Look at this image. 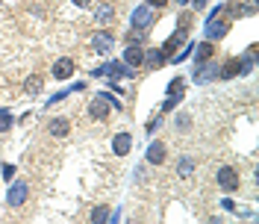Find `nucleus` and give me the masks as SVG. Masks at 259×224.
<instances>
[{
    "mask_svg": "<svg viewBox=\"0 0 259 224\" xmlns=\"http://www.w3.org/2000/svg\"><path fill=\"white\" fill-rule=\"evenodd\" d=\"M218 186L224 189V192H236L239 186H242V177H239V171L236 168H230V165H224V168H218Z\"/></svg>",
    "mask_w": 259,
    "mask_h": 224,
    "instance_id": "obj_1",
    "label": "nucleus"
},
{
    "mask_svg": "<svg viewBox=\"0 0 259 224\" xmlns=\"http://www.w3.org/2000/svg\"><path fill=\"white\" fill-rule=\"evenodd\" d=\"M47 130H50V136H68V130H71V121L68 118H53L50 124H47Z\"/></svg>",
    "mask_w": 259,
    "mask_h": 224,
    "instance_id": "obj_15",
    "label": "nucleus"
},
{
    "mask_svg": "<svg viewBox=\"0 0 259 224\" xmlns=\"http://www.w3.org/2000/svg\"><path fill=\"white\" fill-rule=\"evenodd\" d=\"M150 24H153V12L147 6H139L133 12V30H142V27H150Z\"/></svg>",
    "mask_w": 259,
    "mask_h": 224,
    "instance_id": "obj_8",
    "label": "nucleus"
},
{
    "mask_svg": "<svg viewBox=\"0 0 259 224\" xmlns=\"http://www.w3.org/2000/svg\"><path fill=\"white\" fill-rule=\"evenodd\" d=\"M74 74V59L71 56H62L53 62V80H68Z\"/></svg>",
    "mask_w": 259,
    "mask_h": 224,
    "instance_id": "obj_6",
    "label": "nucleus"
},
{
    "mask_svg": "<svg viewBox=\"0 0 259 224\" xmlns=\"http://www.w3.org/2000/svg\"><path fill=\"white\" fill-rule=\"evenodd\" d=\"M165 157H168V151H165L162 142H153V145L147 148V162H150V165H162Z\"/></svg>",
    "mask_w": 259,
    "mask_h": 224,
    "instance_id": "obj_13",
    "label": "nucleus"
},
{
    "mask_svg": "<svg viewBox=\"0 0 259 224\" xmlns=\"http://www.w3.org/2000/svg\"><path fill=\"white\" fill-rule=\"evenodd\" d=\"M142 62H144V50H142L139 44H130V47L124 50V65L136 68V65H142Z\"/></svg>",
    "mask_w": 259,
    "mask_h": 224,
    "instance_id": "obj_11",
    "label": "nucleus"
},
{
    "mask_svg": "<svg viewBox=\"0 0 259 224\" xmlns=\"http://www.w3.org/2000/svg\"><path fill=\"white\" fill-rule=\"evenodd\" d=\"M38 89H41V80H38V77H29V83H27V92H32V95H35Z\"/></svg>",
    "mask_w": 259,
    "mask_h": 224,
    "instance_id": "obj_20",
    "label": "nucleus"
},
{
    "mask_svg": "<svg viewBox=\"0 0 259 224\" xmlns=\"http://www.w3.org/2000/svg\"><path fill=\"white\" fill-rule=\"evenodd\" d=\"M97 18H100V21H112V9H109V6H100Z\"/></svg>",
    "mask_w": 259,
    "mask_h": 224,
    "instance_id": "obj_22",
    "label": "nucleus"
},
{
    "mask_svg": "<svg viewBox=\"0 0 259 224\" xmlns=\"http://www.w3.org/2000/svg\"><path fill=\"white\" fill-rule=\"evenodd\" d=\"M215 77H218V65H215L212 59L198 62V68H195V74H192L195 83H209V80H215Z\"/></svg>",
    "mask_w": 259,
    "mask_h": 224,
    "instance_id": "obj_4",
    "label": "nucleus"
},
{
    "mask_svg": "<svg viewBox=\"0 0 259 224\" xmlns=\"http://www.w3.org/2000/svg\"><path fill=\"white\" fill-rule=\"evenodd\" d=\"M180 44H186V30H183V27H180V30H177V32H174V35H171L165 44H162V53H168V56H171V53H174Z\"/></svg>",
    "mask_w": 259,
    "mask_h": 224,
    "instance_id": "obj_14",
    "label": "nucleus"
},
{
    "mask_svg": "<svg viewBox=\"0 0 259 224\" xmlns=\"http://www.w3.org/2000/svg\"><path fill=\"white\" fill-rule=\"evenodd\" d=\"M27 195H29V189H27V183H15L12 189H9V207H21L24 201H27Z\"/></svg>",
    "mask_w": 259,
    "mask_h": 224,
    "instance_id": "obj_9",
    "label": "nucleus"
},
{
    "mask_svg": "<svg viewBox=\"0 0 259 224\" xmlns=\"http://www.w3.org/2000/svg\"><path fill=\"white\" fill-rule=\"evenodd\" d=\"M218 15H221V6H218V9L209 15V21H206V38H209V41H212V38H221V35L227 32V21H221Z\"/></svg>",
    "mask_w": 259,
    "mask_h": 224,
    "instance_id": "obj_3",
    "label": "nucleus"
},
{
    "mask_svg": "<svg viewBox=\"0 0 259 224\" xmlns=\"http://www.w3.org/2000/svg\"><path fill=\"white\" fill-rule=\"evenodd\" d=\"M144 59H147V65H150V68H159V65L165 62V53H162V47H159V50H147V53H144Z\"/></svg>",
    "mask_w": 259,
    "mask_h": 224,
    "instance_id": "obj_17",
    "label": "nucleus"
},
{
    "mask_svg": "<svg viewBox=\"0 0 259 224\" xmlns=\"http://www.w3.org/2000/svg\"><path fill=\"white\" fill-rule=\"evenodd\" d=\"M236 74H248V68H245V59H239V56H233L224 68H218V77L221 80H233Z\"/></svg>",
    "mask_w": 259,
    "mask_h": 224,
    "instance_id": "obj_5",
    "label": "nucleus"
},
{
    "mask_svg": "<svg viewBox=\"0 0 259 224\" xmlns=\"http://www.w3.org/2000/svg\"><path fill=\"white\" fill-rule=\"evenodd\" d=\"M177 127H180V130H186V127H189V115H186V112H180V115H177Z\"/></svg>",
    "mask_w": 259,
    "mask_h": 224,
    "instance_id": "obj_23",
    "label": "nucleus"
},
{
    "mask_svg": "<svg viewBox=\"0 0 259 224\" xmlns=\"http://www.w3.org/2000/svg\"><path fill=\"white\" fill-rule=\"evenodd\" d=\"M88 115H91V118H97V121H103V118L109 115V100H106L103 95H97V97L88 103Z\"/></svg>",
    "mask_w": 259,
    "mask_h": 224,
    "instance_id": "obj_7",
    "label": "nucleus"
},
{
    "mask_svg": "<svg viewBox=\"0 0 259 224\" xmlns=\"http://www.w3.org/2000/svg\"><path fill=\"white\" fill-rule=\"evenodd\" d=\"M195 62H206V59H212V44L209 41H203V44H195Z\"/></svg>",
    "mask_w": 259,
    "mask_h": 224,
    "instance_id": "obj_16",
    "label": "nucleus"
},
{
    "mask_svg": "<svg viewBox=\"0 0 259 224\" xmlns=\"http://www.w3.org/2000/svg\"><path fill=\"white\" fill-rule=\"evenodd\" d=\"M88 3H91V0H74V6H80V9H83V6H88Z\"/></svg>",
    "mask_w": 259,
    "mask_h": 224,
    "instance_id": "obj_27",
    "label": "nucleus"
},
{
    "mask_svg": "<svg viewBox=\"0 0 259 224\" xmlns=\"http://www.w3.org/2000/svg\"><path fill=\"white\" fill-rule=\"evenodd\" d=\"M183 95H186V83H183V77H177V80H171V86H168V97H165V103H162V109L168 112V109H174L180 100H183Z\"/></svg>",
    "mask_w": 259,
    "mask_h": 224,
    "instance_id": "obj_2",
    "label": "nucleus"
},
{
    "mask_svg": "<svg viewBox=\"0 0 259 224\" xmlns=\"http://www.w3.org/2000/svg\"><path fill=\"white\" fill-rule=\"evenodd\" d=\"M203 3H206V0H192V6H195V9H201Z\"/></svg>",
    "mask_w": 259,
    "mask_h": 224,
    "instance_id": "obj_28",
    "label": "nucleus"
},
{
    "mask_svg": "<svg viewBox=\"0 0 259 224\" xmlns=\"http://www.w3.org/2000/svg\"><path fill=\"white\" fill-rule=\"evenodd\" d=\"M168 0H147V6H165Z\"/></svg>",
    "mask_w": 259,
    "mask_h": 224,
    "instance_id": "obj_26",
    "label": "nucleus"
},
{
    "mask_svg": "<svg viewBox=\"0 0 259 224\" xmlns=\"http://www.w3.org/2000/svg\"><path fill=\"white\" fill-rule=\"evenodd\" d=\"M192 168H195V162H192V160H183V162H180V174H183V177H189V171H192Z\"/></svg>",
    "mask_w": 259,
    "mask_h": 224,
    "instance_id": "obj_21",
    "label": "nucleus"
},
{
    "mask_svg": "<svg viewBox=\"0 0 259 224\" xmlns=\"http://www.w3.org/2000/svg\"><path fill=\"white\" fill-rule=\"evenodd\" d=\"M12 127V115L9 112H0V133H6Z\"/></svg>",
    "mask_w": 259,
    "mask_h": 224,
    "instance_id": "obj_19",
    "label": "nucleus"
},
{
    "mask_svg": "<svg viewBox=\"0 0 259 224\" xmlns=\"http://www.w3.org/2000/svg\"><path fill=\"white\" fill-rule=\"evenodd\" d=\"M130 148H133V136H130V133H118V136L112 139V151H115L118 157L130 154Z\"/></svg>",
    "mask_w": 259,
    "mask_h": 224,
    "instance_id": "obj_12",
    "label": "nucleus"
},
{
    "mask_svg": "<svg viewBox=\"0 0 259 224\" xmlns=\"http://www.w3.org/2000/svg\"><path fill=\"white\" fill-rule=\"evenodd\" d=\"M177 3H189V0H177Z\"/></svg>",
    "mask_w": 259,
    "mask_h": 224,
    "instance_id": "obj_29",
    "label": "nucleus"
},
{
    "mask_svg": "<svg viewBox=\"0 0 259 224\" xmlns=\"http://www.w3.org/2000/svg\"><path fill=\"white\" fill-rule=\"evenodd\" d=\"M12 174H15V165H3V180H12Z\"/></svg>",
    "mask_w": 259,
    "mask_h": 224,
    "instance_id": "obj_25",
    "label": "nucleus"
},
{
    "mask_svg": "<svg viewBox=\"0 0 259 224\" xmlns=\"http://www.w3.org/2000/svg\"><path fill=\"white\" fill-rule=\"evenodd\" d=\"M106 219H109V210H106V207H97V210L91 213V222H106Z\"/></svg>",
    "mask_w": 259,
    "mask_h": 224,
    "instance_id": "obj_18",
    "label": "nucleus"
},
{
    "mask_svg": "<svg viewBox=\"0 0 259 224\" xmlns=\"http://www.w3.org/2000/svg\"><path fill=\"white\" fill-rule=\"evenodd\" d=\"M127 41H130V44H139V41H142V32H139V30H133V32L127 35Z\"/></svg>",
    "mask_w": 259,
    "mask_h": 224,
    "instance_id": "obj_24",
    "label": "nucleus"
},
{
    "mask_svg": "<svg viewBox=\"0 0 259 224\" xmlns=\"http://www.w3.org/2000/svg\"><path fill=\"white\" fill-rule=\"evenodd\" d=\"M91 44L97 47V53H109L112 50V44H115V38H112V32H94V38H91Z\"/></svg>",
    "mask_w": 259,
    "mask_h": 224,
    "instance_id": "obj_10",
    "label": "nucleus"
}]
</instances>
